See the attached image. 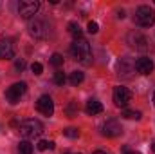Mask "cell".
Returning <instances> with one entry per match:
<instances>
[{
  "mask_svg": "<svg viewBox=\"0 0 155 154\" xmlns=\"http://www.w3.org/2000/svg\"><path fill=\"white\" fill-rule=\"evenodd\" d=\"M71 54L74 56V60H78L83 65H90L92 64V49L88 40L81 38H74V42L71 44Z\"/></svg>",
  "mask_w": 155,
  "mask_h": 154,
  "instance_id": "1",
  "label": "cell"
},
{
  "mask_svg": "<svg viewBox=\"0 0 155 154\" xmlns=\"http://www.w3.org/2000/svg\"><path fill=\"white\" fill-rule=\"evenodd\" d=\"M20 134L25 138V140H31V138H38L40 134L43 132V125L41 121L35 120V118H29V120H24L18 127Z\"/></svg>",
  "mask_w": 155,
  "mask_h": 154,
  "instance_id": "2",
  "label": "cell"
},
{
  "mask_svg": "<svg viewBox=\"0 0 155 154\" xmlns=\"http://www.w3.org/2000/svg\"><path fill=\"white\" fill-rule=\"evenodd\" d=\"M134 22L141 27H150L155 24V11L150 5H141L135 9V15H134Z\"/></svg>",
  "mask_w": 155,
  "mask_h": 154,
  "instance_id": "3",
  "label": "cell"
},
{
  "mask_svg": "<svg viewBox=\"0 0 155 154\" xmlns=\"http://www.w3.org/2000/svg\"><path fill=\"white\" fill-rule=\"evenodd\" d=\"M25 91H27V83H24V82L13 83V85L7 87V91H5V100H7L11 105H15V103H18L20 98L25 94Z\"/></svg>",
  "mask_w": 155,
  "mask_h": 154,
  "instance_id": "4",
  "label": "cell"
},
{
  "mask_svg": "<svg viewBox=\"0 0 155 154\" xmlns=\"http://www.w3.org/2000/svg\"><path fill=\"white\" fill-rule=\"evenodd\" d=\"M40 9V2L38 0H22L18 4V15L24 18V20H29L33 18Z\"/></svg>",
  "mask_w": 155,
  "mask_h": 154,
  "instance_id": "5",
  "label": "cell"
},
{
  "mask_svg": "<svg viewBox=\"0 0 155 154\" xmlns=\"http://www.w3.org/2000/svg\"><path fill=\"white\" fill-rule=\"evenodd\" d=\"M126 40H128L130 47H134L135 51H146L148 49V38L144 35H141L139 31H130Z\"/></svg>",
  "mask_w": 155,
  "mask_h": 154,
  "instance_id": "6",
  "label": "cell"
},
{
  "mask_svg": "<svg viewBox=\"0 0 155 154\" xmlns=\"http://www.w3.org/2000/svg\"><path fill=\"white\" fill-rule=\"evenodd\" d=\"M132 102V91H128L126 87H116L114 89V103L117 107H126Z\"/></svg>",
  "mask_w": 155,
  "mask_h": 154,
  "instance_id": "7",
  "label": "cell"
},
{
  "mask_svg": "<svg viewBox=\"0 0 155 154\" xmlns=\"http://www.w3.org/2000/svg\"><path fill=\"white\" fill-rule=\"evenodd\" d=\"M36 109L43 116H52V113H54V102H52V98L49 94L40 96L38 102H36Z\"/></svg>",
  "mask_w": 155,
  "mask_h": 154,
  "instance_id": "8",
  "label": "cell"
},
{
  "mask_svg": "<svg viewBox=\"0 0 155 154\" xmlns=\"http://www.w3.org/2000/svg\"><path fill=\"white\" fill-rule=\"evenodd\" d=\"M27 29H29V35L36 40H41L47 37V29H45V24L41 20H31Z\"/></svg>",
  "mask_w": 155,
  "mask_h": 154,
  "instance_id": "9",
  "label": "cell"
},
{
  "mask_svg": "<svg viewBox=\"0 0 155 154\" xmlns=\"http://www.w3.org/2000/svg\"><path fill=\"white\" fill-rule=\"evenodd\" d=\"M123 134V127L117 120H108L105 125H103V136L107 138H116V136H121Z\"/></svg>",
  "mask_w": 155,
  "mask_h": 154,
  "instance_id": "10",
  "label": "cell"
},
{
  "mask_svg": "<svg viewBox=\"0 0 155 154\" xmlns=\"http://www.w3.org/2000/svg\"><path fill=\"white\" fill-rule=\"evenodd\" d=\"M153 60L148 58V56H143V58H137L135 60V71L139 75H150L153 71Z\"/></svg>",
  "mask_w": 155,
  "mask_h": 154,
  "instance_id": "11",
  "label": "cell"
},
{
  "mask_svg": "<svg viewBox=\"0 0 155 154\" xmlns=\"http://www.w3.org/2000/svg\"><path fill=\"white\" fill-rule=\"evenodd\" d=\"M15 56V47L9 38H0V60H11Z\"/></svg>",
  "mask_w": 155,
  "mask_h": 154,
  "instance_id": "12",
  "label": "cell"
},
{
  "mask_svg": "<svg viewBox=\"0 0 155 154\" xmlns=\"http://www.w3.org/2000/svg\"><path fill=\"white\" fill-rule=\"evenodd\" d=\"M117 75L123 78H132V73L135 71V64H132L128 58H123L121 62H119V65H117Z\"/></svg>",
  "mask_w": 155,
  "mask_h": 154,
  "instance_id": "13",
  "label": "cell"
},
{
  "mask_svg": "<svg viewBox=\"0 0 155 154\" xmlns=\"http://www.w3.org/2000/svg\"><path fill=\"white\" fill-rule=\"evenodd\" d=\"M85 113L88 116H96V114H99V113H103L101 102H97V100H88L87 105H85Z\"/></svg>",
  "mask_w": 155,
  "mask_h": 154,
  "instance_id": "14",
  "label": "cell"
},
{
  "mask_svg": "<svg viewBox=\"0 0 155 154\" xmlns=\"http://www.w3.org/2000/svg\"><path fill=\"white\" fill-rule=\"evenodd\" d=\"M83 78H85V75L81 73V71H74V73H71V76H69V82H71V85H79L81 82H83Z\"/></svg>",
  "mask_w": 155,
  "mask_h": 154,
  "instance_id": "15",
  "label": "cell"
},
{
  "mask_svg": "<svg viewBox=\"0 0 155 154\" xmlns=\"http://www.w3.org/2000/svg\"><path fill=\"white\" fill-rule=\"evenodd\" d=\"M69 33H71L74 38H81V35H83L79 24H76V22H71V24H69Z\"/></svg>",
  "mask_w": 155,
  "mask_h": 154,
  "instance_id": "16",
  "label": "cell"
},
{
  "mask_svg": "<svg viewBox=\"0 0 155 154\" xmlns=\"http://www.w3.org/2000/svg\"><path fill=\"white\" fill-rule=\"evenodd\" d=\"M18 152L20 154H33V145H31L27 140H24V142H20V145H18Z\"/></svg>",
  "mask_w": 155,
  "mask_h": 154,
  "instance_id": "17",
  "label": "cell"
},
{
  "mask_svg": "<svg viewBox=\"0 0 155 154\" xmlns=\"http://www.w3.org/2000/svg\"><path fill=\"white\" fill-rule=\"evenodd\" d=\"M123 118H126V120H139L141 113L139 111H132V109H124L123 111Z\"/></svg>",
  "mask_w": 155,
  "mask_h": 154,
  "instance_id": "18",
  "label": "cell"
},
{
  "mask_svg": "<svg viewBox=\"0 0 155 154\" xmlns=\"http://www.w3.org/2000/svg\"><path fill=\"white\" fill-rule=\"evenodd\" d=\"M65 113H67V116H69V118H74V116H78V102H71V103L67 105Z\"/></svg>",
  "mask_w": 155,
  "mask_h": 154,
  "instance_id": "19",
  "label": "cell"
},
{
  "mask_svg": "<svg viewBox=\"0 0 155 154\" xmlns=\"http://www.w3.org/2000/svg\"><path fill=\"white\" fill-rule=\"evenodd\" d=\"M51 64H52L54 67H61V65H63V56H61L60 53H54V54L51 56Z\"/></svg>",
  "mask_w": 155,
  "mask_h": 154,
  "instance_id": "20",
  "label": "cell"
},
{
  "mask_svg": "<svg viewBox=\"0 0 155 154\" xmlns=\"http://www.w3.org/2000/svg\"><path fill=\"white\" fill-rule=\"evenodd\" d=\"M63 136H67V138H78L79 136V131H78L76 127H69V129H63Z\"/></svg>",
  "mask_w": 155,
  "mask_h": 154,
  "instance_id": "21",
  "label": "cell"
},
{
  "mask_svg": "<svg viewBox=\"0 0 155 154\" xmlns=\"http://www.w3.org/2000/svg\"><path fill=\"white\" fill-rule=\"evenodd\" d=\"M65 82H67V76H65V73H63V71H56V73H54V83L63 85Z\"/></svg>",
  "mask_w": 155,
  "mask_h": 154,
  "instance_id": "22",
  "label": "cell"
},
{
  "mask_svg": "<svg viewBox=\"0 0 155 154\" xmlns=\"http://www.w3.org/2000/svg\"><path fill=\"white\" fill-rule=\"evenodd\" d=\"M38 151H47V149H54V142H45V140H41L38 142Z\"/></svg>",
  "mask_w": 155,
  "mask_h": 154,
  "instance_id": "23",
  "label": "cell"
},
{
  "mask_svg": "<svg viewBox=\"0 0 155 154\" xmlns=\"http://www.w3.org/2000/svg\"><path fill=\"white\" fill-rule=\"evenodd\" d=\"M87 31H88L90 35H96V33L99 31V26H97V22H88V26H87Z\"/></svg>",
  "mask_w": 155,
  "mask_h": 154,
  "instance_id": "24",
  "label": "cell"
},
{
  "mask_svg": "<svg viewBox=\"0 0 155 154\" xmlns=\"http://www.w3.org/2000/svg\"><path fill=\"white\" fill-rule=\"evenodd\" d=\"M31 71H33L35 75H41V73H43V65H41L40 62H35V64L31 65Z\"/></svg>",
  "mask_w": 155,
  "mask_h": 154,
  "instance_id": "25",
  "label": "cell"
},
{
  "mask_svg": "<svg viewBox=\"0 0 155 154\" xmlns=\"http://www.w3.org/2000/svg\"><path fill=\"white\" fill-rule=\"evenodd\" d=\"M15 69L22 73V71L25 69V60H16V62H15Z\"/></svg>",
  "mask_w": 155,
  "mask_h": 154,
  "instance_id": "26",
  "label": "cell"
},
{
  "mask_svg": "<svg viewBox=\"0 0 155 154\" xmlns=\"http://www.w3.org/2000/svg\"><path fill=\"white\" fill-rule=\"evenodd\" d=\"M92 154H107V152H103V151H96V152H92Z\"/></svg>",
  "mask_w": 155,
  "mask_h": 154,
  "instance_id": "27",
  "label": "cell"
},
{
  "mask_svg": "<svg viewBox=\"0 0 155 154\" xmlns=\"http://www.w3.org/2000/svg\"><path fill=\"white\" fill-rule=\"evenodd\" d=\"M124 154H139V152H135V151H128V152H124Z\"/></svg>",
  "mask_w": 155,
  "mask_h": 154,
  "instance_id": "28",
  "label": "cell"
},
{
  "mask_svg": "<svg viewBox=\"0 0 155 154\" xmlns=\"http://www.w3.org/2000/svg\"><path fill=\"white\" fill-rule=\"evenodd\" d=\"M152 151L155 152V143H152Z\"/></svg>",
  "mask_w": 155,
  "mask_h": 154,
  "instance_id": "29",
  "label": "cell"
},
{
  "mask_svg": "<svg viewBox=\"0 0 155 154\" xmlns=\"http://www.w3.org/2000/svg\"><path fill=\"white\" fill-rule=\"evenodd\" d=\"M153 103H155V94H153Z\"/></svg>",
  "mask_w": 155,
  "mask_h": 154,
  "instance_id": "30",
  "label": "cell"
}]
</instances>
